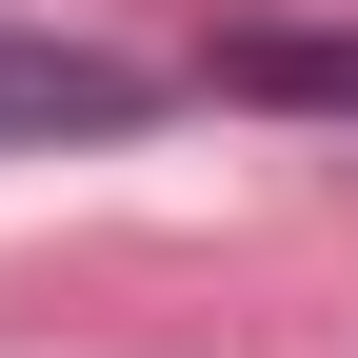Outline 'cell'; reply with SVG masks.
I'll return each instance as SVG.
<instances>
[{
	"label": "cell",
	"instance_id": "cell-1",
	"mask_svg": "<svg viewBox=\"0 0 358 358\" xmlns=\"http://www.w3.org/2000/svg\"><path fill=\"white\" fill-rule=\"evenodd\" d=\"M179 80L140 40H80V20H0V140H140Z\"/></svg>",
	"mask_w": 358,
	"mask_h": 358
},
{
	"label": "cell",
	"instance_id": "cell-2",
	"mask_svg": "<svg viewBox=\"0 0 358 358\" xmlns=\"http://www.w3.org/2000/svg\"><path fill=\"white\" fill-rule=\"evenodd\" d=\"M199 80H219V100H299V120H358V20H239V40H199Z\"/></svg>",
	"mask_w": 358,
	"mask_h": 358
}]
</instances>
